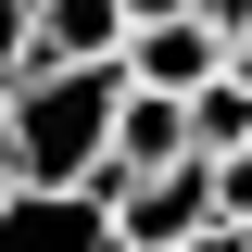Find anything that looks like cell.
I'll return each instance as SVG.
<instances>
[{
	"instance_id": "cell-1",
	"label": "cell",
	"mask_w": 252,
	"mask_h": 252,
	"mask_svg": "<svg viewBox=\"0 0 252 252\" xmlns=\"http://www.w3.org/2000/svg\"><path fill=\"white\" fill-rule=\"evenodd\" d=\"M114 101L126 63H13L0 76V152H13V189H101V152H114Z\"/></svg>"
},
{
	"instance_id": "cell-2",
	"label": "cell",
	"mask_w": 252,
	"mask_h": 252,
	"mask_svg": "<svg viewBox=\"0 0 252 252\" xmlns=\"http://www.w3.org/2000/svg\"><path fill=\"white\" fill-rule=\"evenodd\" d=\"M202 215H215V152H177V164H152V177L114 189V240L126 252H177Z\"/></svg>"
},
{
	"instance_id": "cell-3",
	"label": "cell",
	"mask_w": 252,
	"mask_h": 252,
	"mask_svg": "<svg viewBox=\"0 0 252 252\" xmlns=\"http://www.w3.org/2000/svg\"><path fill=\"white\" fill-rule=\"evenodd\" d=\"M0 252H126L101 189H0Z\"/></svg>"
},
{
	"instance_id": "cell-4",
	"label": "cell",
	"mask_w": 252,
	"mask_h": 252,
	"mask_svg": "<svg viewBox=\"0 0 252 252\" xmlns=\"http://www.w3.org/2000/svg\"><path fill=\"white\" fill-rule=\"evenodd\" d=\"M114 63L139 76V89H177V101H189L202 76H227V38L202 26V13H152V26H126V51H114Z\"/></svg>"
},
{
	"instance_id": "cell-5",
	"label": "cell",
	"mask_w": 252,
	"mask_h": 252,
	"mask_svg": "<svg viewBox=\"0 0 252 252\" xmlns=\"http://www.w3.org/2000/svg\"><path fill=\"white\" fill-rule=\"evenodd\" d=\"M177 152H189V101H177V89H139V76H126V101H114V152H101V202H114L126 177L177 164Z\"/></svg>"
},
{
	"instance_id": "cell-6",
	"label": "cell",
	"mask_w": 252,
	"mask_h": 252,
	"mask_svg": "<svg viewBox=\"0 0 252 252\" xmlns=\"http://www.w3.org/2000/svg\"><path fill=\"white\" fill-rule=\"evenodd\" d=\"M26 63H101L126 51V0H26Z\"/></svg>"
},
{
	"instance_id": "cell-7",
	"label": "cell",
	"mask_w": 252,
	"mask_h": 252,
	"mask_svg": "<svg viewBox=\"0 0 252 252\" xmlns=\"http://www.w3.org/2000/svg\"><path fill=\"white\" fill-rule=\"evenodd\" d=\"M189 152H252V76H202L189 89Z\"/></svg>"
},
{
	"instance_id": "cell-8",
	"label": "cell",
	"mask_w": 252,
	"mask_h": 252,
	"mask_svg": "<svg viewBox=\"0 0 252 252\" xmlns=\"http://www.w3.org/2000/svg\"><path fill=\"white\" fill-rule=\"evenodd\" d=\"M215 215L252 227V152H215Z\"/></svg>"
},
{
	"instance_id": "cell-9",
	"label": "cell",
	"mask_w": 252,
	"mask_h": 252,
	"mask_svg": "<svg viewBox=\"0 0 252 252\" xmlns=\"http://www.w3.org/2000/svg\"><path fill=\"white\" fill-rule=\"evenodd\" d=\"M177 252H252V227H227V215H202V227H189Z\"/></svg>"
},
{
	"instance_id": "cell-10",
	"label": "cell",
	"mask_w": 252,
	"mask_h": 252,
	"mask_svg": "<svg viewBox=\"0 0 252 252\" xmlns=\"http://www.w3.org/2000/svg\"><path fill=\"white\" fill-rule=\"evenodd\" d=\"M26 38H38V26H26V0H0V76L26 63Z\"/></svg>"
},
{
	"instance_id": "cell-11",
	"label": "cell",
	"mask_w": 252,
	"mask_h": 252,
	"mask_svg": "<svg viewBox=\"0 0 252 252\" xmlns=\"http://www.w3.org/2000/svg\"><path fill=\"white\" fill-rule=\"evenodd\" d=\"M189 13H202L215 38H252V0H189Z\"/></svg>"
},
{
	"instance_id": "cell-12",
	"label": "cell",
	"mask_w": 252,
	"mask_h": 252,
	"mask_svg": "<svg viewBox=\"0 0 252 252\" xmlns=\"http://www.w3.org/2000/svg\"><path fill=\"white\" fill-rule=\"evenodd\" d=\"M152 13H189V0H126V26H152Z\"/></svg>"
},
{
	"instance_id": "cell-13",
	"label": "cell",
	"mask_w": 252,
	"mask_h": 252,
	"mask_svg": "<svg viewBox=\"0 0 252 252\" xmlns=\"http://www.w3.org/2000/svg\"><path fill=\"white\" fill-rule=\"evenodd\" d=\"M0 189H13V152H0Z\"/></svg>"
}]
</instances>
